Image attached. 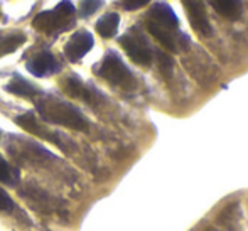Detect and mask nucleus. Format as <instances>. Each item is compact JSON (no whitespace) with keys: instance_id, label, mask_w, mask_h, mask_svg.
Instances as JSON below:
<instances>
[{"instance_id":"f257e3e1","label":"nucleus","mask_w":248,"mask_h":231,"mask_svg":"<svg viewBox=\"0 0 248 231\" xmlns=\"http://www.w3.org/2000/svg\"><path fill=\"white\" fill-rule=\"evenodd\" d=\"M36 107L41 117L49 123L62 125V127L73 128V130H86L88 128V122L83 117L81 111L64 100H59L54 96H43L36 103Z\"/></svg>"},{"instance_id":"f03ea898","label":"nucleus","mask_w":248,"mask_h":231,"mask_svg":"<svg viewBox=\"0 0 248 231\" xmlns=\"http://www.w3.org/2000/svg\"><path fill=\"white\" fill-rule=\"evenodd\" d=\"M73 15H75V5L71 0H61L52 10H46L36 15L32 26L37 31L46 34L61 32L73 26Z\"/></svg>"},{"instance_id":"7ed1b4c3","label":"nucleus","mask_w":248,"mask_h":231,"mask_svg":"<svg viewBox=\"0 0 248 231\" xmlns=\"http://www.w3.org/2000/svg\"><path fill=\"white\" fill-rule=\"evenodd\" d=\"M98 75L103 79H107L108 83L120 88L130 90L135 86V78L130 73V69L125 66V62L118 58V54L115 52H108L105 56V59L101 61V66L98 69Z\"/></svg>"},{"instance_id":"20e7f679","label":"nucleus","mask_w":248,"mask_h":231,"mask_svg":"<svg viewBox=\"0 0 248 231\" xmlns=\"http://www.w3.org/2000/svg\"><path fill=\"white\" fill-rule=\"evenodd\" d=\"M120 44L134 62L140 66H149L152 62V51L140 36L128 32L124 37H120Z\"/></svg>"},{"instance_id":"39448f33","label":"nucleus","mask_w":248,"mask_h":231,"mask_svg":"<svg viewBox=\"0 0 248 231\" xmlns=\"http://www.w3.org/2000/svg\"><path fill=\"white\" fill-rule=\"evenodd\" d=\"M183 5L186 9L187 19L191 22L196 32L202 34V36H209L211 34V26H209L208 15H206V9L202 0H183Z\"/></svg>"},{"instance_id":"423d86ee","label":"nucleus","mask_w":248,"mask_h":231,"mask_svg":"<svg viewBox=\"0 0 248 231\" xmlns=\"http://www.w3.org/2000/svg\"><path fill=\"white\" fill-rule=\"evenodd\" d=\"M93 47V36L88 31H78L71 36V39L66 43L64 54L71 62H76L88 54V51Z\"/></svg>"},{"instance_id":"0eeeda50","label":"nucleus","mask_w":248,"mask_h":231,"mask_svg":"<svg viewBox=\"0 0 248 231\" xmlns=\"http://www.w3.org/2000/svg\"><path fill=\"white\" fill-rule=\"evenodd\" d=\"M149 24L160 27V29L170 31V32H177V27H179V19L174 14V10L170 9L167 3L160 2L150 9L149 12Z\"/></svg>"},{"instance_id":"6e6552de","label":"nucleus","mask_w":248,"mask_h":231,"mask_svg":"<svg viewBox=\"0 0 248 231\" xmlns=\"http://www.w3.org/2000/svg\"><path fill=\"white\" fill-rule=\"evenodd\" d=\"M59 69H61V66H59V62L56 61V58L51 52H39V54H36L27 62V71H29L31 75L37 76V78L54 75Z\"/></svg>"},{"instance_id":"1a4fd4ad","label":"nucleus","mask_w":248,"mask_h":231,"mask_svg":"<svg viewBox=\"0 0 248 231\" xmlns=\"http://www.w3.org/2000/svg\"><path fill=\"white\" fill-rule=\"evenodd\" d=\"M209 3L219 15L226 17V19L235 20L242 15V0H209Z\"/></svg>"},{"instance_id":"9d476101","label":"nucleus","mask_w":248,"mask_h":231,"mask_svg":"<svg viewBox=\"0 0 248 231\" xmlns=\"http://www.w3.org/2000/svg\"><path fill=\"white\" fill-rule=\"evenodd\" d=\"M7 92L12 93V94H17V96H24V98H34L36 94H39V90L29 83L27 79H24L22 76L16 75L12 78V81L5 86Z\"/></svg>"},{"instance_id":"9b49d317","label":"nucleus","mask_w":248,"mask_h":231,"mask_svg":"<svg viewBox=\"0 0 248 231\" xmlns=\"http://www.w3.org/2000/svg\"><path fill=\"white\" fill-rule=\"evenodd\" d=\"M62 88L64 93L69 94L71 98H78V100H85V101H92V92L85 86V83H81L78 78L71 76V78L64 79L62 81Z\"/></svg>"},{"instance_id":"f8f14e48","label":"nucleus","mask_w":248,"mask_h":231,"mask_svg":"<svg viewBox=\"0 0 248 231\" xmlns=\"http://www.w3.org/2000/svg\"><path fill=\"white\" fill-rule=\"evenodd\" d=\"M118 24H120V17L118 14H107L96 22V32L100 34L101 37L108 39V37H113L118 31Z\"/></svg>"},{"instance_id":"ddd939ff","label":"nucleus","mask_w":248,"mask_h":231,"mask_svg":"<svg viewBox=\"0 0 248 231\" xmlns=\"http://www.w3.org/2000/svg\"><path fill=\"white\" fill-rule=\"evenodd\" d=\"M17 123H19L24 130L31 132V134H34V135H39V137H43V139L56 140L54 135H51L49 132H46V128H43L39 123H37L36 117H34L32 113H26V115H20V117H17Z\"/></svg>"},{"instance_id":"4468645a","label":"nucleus","mask_w":248,"mask_h":231,"mask_svg":"<svg viewBox=\"0 0 248 231\" xmlns=\"http://www.w3.org/2000/svg\"><path fill=\"white\" fill-rule=\"evenodd\" d=\"M147 29L166 49H169V51H177V32L160 29V27L154 26V24H147Z\"/></svg>"},{"instance_id":"2eb2a0df","label":"nucleus","mask_w":248,"mask_h":231,"mask_svg":"<svg viewBox=\"0 0 248 231\" xmlns=\"http://www.w3.org/2000/svg\"><path fill=\"white\" fill-rule=\"evenodd\" d=\"M27 37L22 32H10V34H0V56H5L19 49L26 43Z\"/></svg>"},{"instance_id":"dca6fc26","label":"nucleus","mask_w":248,"mask_h":231,"mask_svg":"<svg viewBox=\"0 0 248 231\" xmlns=\"http://www.w3.org/2000/svg\"><path fill=\"white\" fill-rule=\"evenodd\" d=\"M101 5H103V0H81L79 15H81V17H90L92 14H95Z\"/></svg>"},{"instance_id":"f3484780","label":"nucleus","mask_w":248,"mask_h":231,"mask_svg":"<svg viewBox=\"0 0 248 231\" xmlns=\"http://www.w3.org/2000/svg\"><path fill=\"white\" fill-rule=\"evenodd\" d=\"M14 209V201L10 199V196L7 194L5 191H2L0 189V211L3 213H9Z\"/></svg>"},{"instance_id":"a211bd4d","label":"nucleus","mask_w":248,"mask_h":231,"mask_svg":"<svg viewBox=\"0 0 248 231\" xmlns=\"http://www.w3.org/2000/svg\"><path fill=\"white\" fill-rule=\"evenodd\" d=\"M10 179H12V169H10V166L0 155V181L10 183Z\"/></svg>"},{"instance_id":"6ab92c4d","label":"nucleus","mask_w":248,"mask_h":231,"mask_svg":"<svg viewBox=\"0 0 248 231\" xmlns=\"http://www.w3.org/2000/svg\"><path fill=\"white\" fill-rule=\"evenodd\" d=\"M150 0H122V5L125 10H137L140 7L147 5Z\"/></svg>"},{"instance_id":"aec40b11","label":"nucleus","mask_w":248,"mask_h":231,"mask_svg":"<svg viewBox=\"0 0 248 231\" xmlns=\"http://www.w3.org/2000/svg\"><path fill=\"white\" fill-rule=\"evenodd\" d=\"M0 135H2V132H0Z\"/></svg>"}]
</instances>
